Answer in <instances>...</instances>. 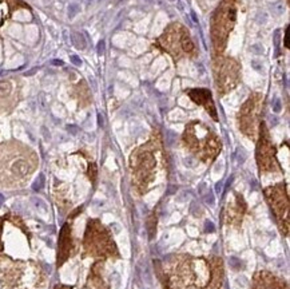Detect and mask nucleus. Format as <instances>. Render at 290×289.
I'll return each mask as SVG.
<instances>
[{"mask_svg": "<svg viewBox=\"0 0 290 289\" xmlns=\"http://www.w3.org/2000/svg\"><path fill=\"white\" fill-rule=\"evenodd\" d=\"M225 268L221 257L175 256L166 272L167 289H222Z\"/></svg>", "mask_w": 290, "mask_h": 289, "instance_id": "1", "label": "nucleus"}, {"mask_svg": "<svg viewBox=\"0 0 290 289\" xmlns=\"http://www.w3.org/2000/svg\"><path fill=\"white\" fill-rule=\"evenodd\" d=\"M47 276L36 261L15 260L0 254V288L46 289Z\"/></svg>", "mask_w": 290, "mask_h": 289, "instance_id": "2", "label": "nucleus"}, {"mask_svg": "<svg viewBox=\"0 0 290 289\" xmlns=\"http://www.w3.org/2000/svg\"><path fill=\"white\" fill-rule=\"evenodd\" d=\"M35 165V155L30 150L12 144L0 146V185H21L31 176Z\"/></svg>", "mask_w": 290, "mask_h": 289, "instance_id": "3", "label": "nucleus"}, {"mask_svg": "<svg viewBox=\"0 0 290 289\" xmlns=\"http://www.w3.org/2000/svg\"><path fill=\"white\" fill-rule=\"evenodd\" d=\"M82 248H83V257L104 261L107 258L117 260L120 257L113 234L109 228L103 225L102 221L98 219H91L87 221L85 236L82 240Z\"/></svg>", "mask_w": 290, "mask_h": 289, "instance_id": "4", "label": "nucleus"}, {"mask_svg": "<svg viewBox=\"0 0 290 289\" xmlns=\"http://www.w3.org/2000/svg\"><path fill=\"white\" fill-rule=\"evenodd\" d=\"M183 141L191 153H194L199 159L205 162L216 158L221 150L220 139L213 134L210 129L199 122H191L186 126Z\"/></svg>", "mask_w": 290, "mask_h": 289, "instance_id": "5", "label": "nucleus"}, {"mask_svg": "<svg viewBox=\"0 0 290 289\" xmlns=\"http://www.w3.org/2000/svg\"><path fill=\"white\" fill-rule=\"evenodd\" d=\"M131 170L134 177V183L141 193L147 190L150 183L154 181L156 170L155 152L151 144L143 146L131 155Z\"/></svg>", "mask_w": 290, "mask_h": 289, "instance_id": "6", "label": "nucleus"}, {"mask_svg": "<svg viewBox=\"0 0 290 289\" xmlns=\"http://www.w3.org/2000/svg\"><path fill=\"white\" fill-rule=\"evenodd\" d=\"M265 197L269 202L273 213L276 215L277 224L283 237L289 236V197L283 183L265 189Z\"/></svg>", "mask_w": 290, "mask_h": 289, "instance_id": "7", "label": "nucleus"}, {"mask_svg": "<svg viewBox=\"0 0 290 289\" xmlns=\"http://www.w3.org/2000/svg\"><path fill=\"white\" fill-rule=\"evenodd\" d=\"M259 113H261V98L250 97L240 111V127L248 137L253 138L257 131Z\"/></svg>", "mask_w": 290, "mask_h": 289, "instance_id": "8", "label": "nucleus"}, {"mask_svg": "<svg viewBox=\"0 0 290 289\" xmlns=\"http://www.w3.org/2000/svg\"><path fill=\"white\" fill-rule=\"evenodd\" d=\"M261 130V137H259L258 146H257V162H258L261 172H274L278 167L276 150L270 142L269 133H268L265 125H262Z\"/></svg>", "mask_w": 290, "mask_h": 289, "instance_id": "9", "label": "nucleus"}, {"mask_svg": "<svg viewBox=\"0 0 290 289\" xmlns=\"http://www.w3.org/2000/svg\"><path fill=\"white\" fill-rule=\"evenodd\" d=\"M76 252L74 236H72V225L71 222H66L59 233L57 252V267L60 268L64 262H67Z\"/></svg>", "mask_w": 290, "mask_h": 289, "instance_id": "10", "label": "nucleus"}, {"mask_svg": "<svg viewBox=\"0 0 290 289\" xmlns=\"http://www.w3.org/2000/svg\"><path fill=\"white\" fill-rule=\"evenodd\" d=\"M246 210H248V206H246V202L244 201L242 196L238 193L234 194L223 209L225 225L229 228H241Z\"/></svg>", "mask_w": 290, "mask_h": 289, "instance_id": "11", "label": "nucleus"}, {"mask_svg": "<svg viewBox=\"0 0 290 289\" xmlns=\"http://www.w3.org/2000/svg\"><path fill=\"white\" fill-rule=\"evenodd\" d=\"M250 289H289V285L285 280L273 275L272 272L258 271L253 276Z\"/></svg>", "mask_w": 290, "mask_h": 289, "instance_id": "12", "label": "nucleus"}, {"mask_svg": "<svg viewBox=\"0 0 290 289\" xmlns=\"http://www.w3.org/2000/svg\"><path fill=\"white\" fill-rule=\"evenodd\" d=\"M86 289H110V284L104 279V260H96L92 264L86 280Z\"/></svg>", "mask_w": 290, "mask_h": 289, "instance_id": "13", "label": "nucleus"}, {"mask_svg": "<svg viewBox=\"0 0 290 289\" xmlns=\"http://www.w3.org/2000/svg\"><path fill=\"white\" fill-rule=\"evenodd\" d=\"M189 95H190V98L193 99L197 105H203L205 109L207 110V113L213 116V119L218 121L217 110L216 106H214V103H213L210 91L203 90V88H195V90H190V91H189Z\"/></svg>", "mask_w": 290, "mask_h": 289, "instance_id": "14", "label": "nucleus"}, {"mask_svg": "<svg viewBox=\"0 0 290 289\" xmlns=\"http://www.w3.org/2000/svg\"><path fill=\"white\" fill-rule=\"evenodd\" d=\"M72 43L75 44V47L79 50H85L86 49V40L85 38H83V35L82 34H79V32H75V34H72Z\"/></svg>", "mask_w": 290, "mask_h": 289, "instance_id": "15", "label": "nucleus"}, {"mask_svg": "<svg viewBox=\"0 0 290 289\" xmlns=\"http://www.w3.org/2000/svg\"><path fill=\"white\" fill-rule=\"evenodd\" d=\"M11 91H12V83H11V82H0V98H2V97L4 98V97L10 95Z\"/></svg>", "mask_w": 290, "mask_h": 289, "instance_id": "16", "label": "nucleus"}, {"mask_svg": "<svg viewBox=\"0 0 290 289\" xmlns=\"http://www.w3.org/2000/svg\"><path fill=\"white\" fill-rule=\"evenodd\" d=\"M67 12H68V18L70 19L75 18V16L81 12V7H79V4H75V3L70 4V6H68Z\"/></svg>", "mask_w": 290, "mask_h": 289, "instance_id": "17", "label": "nucleus"}, {"mask_svg": "<svg viewBox=\"0 0 290 289\" xmlns=\"http://www.w3.org/2000/svg\"><path fill=\"white\" fill-rule=\"evenodd\" d=\"M182 47H183L184 51H189V53H191L194 50V44H193V42H191V39L189 36H183L182 38Z\"/></svg>", "mask_w": 290, "mask_h": 289, "instance_id": "18", "label": "nucleus"}, {"mask_svg": "<svg viewBox=\"0 0 290 289\" xmlns=\"http://www.w3.org/2000/svg\"><path fill=\"white\" fill-rule=\"evenodd\" d=\"M71 60H72V63L75 66H82V59L79 57H76V55H71Z\"/></svg>", "mask_w": 290, "mask_h": 289, "instance_id": "19", "label": "nucleus"}, {"mask_svg": "<svg viewBox=\"0 0 290 289\" xmlns=\"http://www.w3.org/2000/svg\"><path fill=\"white\" fill-rule=\"evenodd\" d=\"M54 289H74L70 285H64V284H58V285L54 286Z\"/></svg>", "mask_w": 290, "mask_h": 289, "instance_id": "20", "label": "nucleus"}, {"mask_svg": "<svg viewBox=\"0 0 290 289\" xmlns=\"http://www.w3.org/2000/svg\"><path fill=\"white\" fill-rule=\"evenodd\" d=\"M98 51H99V53L104 51V42H103V40H100L99 44H98Z\"/></svg>", "mask_w": 290, "mask_h": 289, "instance_id": "21", "label": "nucleus"}, {"mask_svg": "<svg viewBox=\"0 0 290 289\" xmlns=\"http://www.w3.org/2000/svg\"><path fill=\"white\" fill-rule=\"evenodd\" d=\"M285 44L289 47V30H286V35H285Z\"/></svg>", "mask_w": 290, "mask_h": 289, "instance_id": "22", "label": "nucleus"}]
</instances>
